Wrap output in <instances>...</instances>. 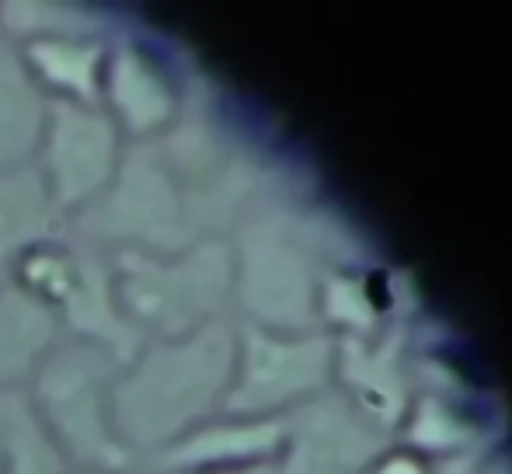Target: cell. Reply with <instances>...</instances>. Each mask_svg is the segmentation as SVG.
Here are the masks:
<instances>
[{
    "mask_svg": "<svg viewBox=\"0 0 512 474\" xmlns=\"http://www.w3.org/2000/svg\"><path fill=\"white\" fill-rule=\"evenodd\" d=\"M237 339L241 318L230 311L178 339L143 342L122 363L112 391L115 436L140 468L220 412L234 380Z\"/></svg>",
    "mask_w": 512,
    "mask_h": 474,
    "instance_id": "cell-1",
    "label": "cell"
},
{
    "mask_svg": "<svg viewBox=\"0 0 512 474\" xmlns=\"http://www.w3.org/2000/svg\"><path fill=\"white\" fill-rule=\"evenodd\" d=\"M14 46L46 102L98 105L108 35H39Z\"/></svg>",
    "mask_w": 512,
    "mask_h": 474,
    "instance_id": "cell-6",
    "label": "cell"
},
{
    "mask_svg": "<svg viewBox=\"0 0 512 474\" xmlns=\"http://www.w3.org/2000/svg\"><path fill=\"white\" fill-rule=\"evenodd\" d=\"M63 234H67V224L53 210L32 164L0 175V279L25 251Z\"/></svg>",
    "mask_w": 512,
    "mask_h": 474,
    "instance_id": "cell-9",
    "label": "cell"
},
{
    "mask_svg": "<svg viewBox=\"0 0 512 474\" xmlns=\"http://www.w3.org/2000/svg\"><path fill=\"white\" fill-rule=\"evenodd\" d=\"M63 335L56 311L28 297L11 279H0V391H25L28 380Z\"/></svg>",
    "mask_w": 512,
    "mask_h": 474,
    "instance_id": "cell-7",
    "label": "cell"
},
{
    "mask_svg": "<svg viewBox=\"0 0 512 474\" xmlns=\"http://www.w3.org/2000/svg\"><path fill=\"white\" fill-rule=\"evenodd\" d=\"M122 359L102 346L63 339L53 349L25 394L39 422L74 471H122L136 468L133 454L115 436L112 391Z\"/></svg>",
    "mask_w": 512,
    "mask_h": 474,
    "instance_id": "cell-3",
    "label": "cell"
},
{
    "mask_svg": "<svg viewBox=\"0 0 512 474\" xmlns=\"http://www.w3.org/2000/svg\"><path fill=\"white\" fill-rule=\"evenodd\" d=\"M70 474H150V471L136 464V468H122V471H70Z\"/></svg>",
    "mask_w": 512,
    "mask_h": 474,
    "instance_id": "cell-13",
    "label": "cell"
},
{
    "mask_svg": "<svg viewBox=\"0 0 512 474\" xmlns=\"http://www.w3.org/2000/svg\"><path fill=\"white\" fill-rule=\"evenodd\" d=\"M46 109V95L28 77L18 46L0 35V175H11L35 161Z\"/></svg>",
    "mask_w": 512,
    "mask_h": 474,
    "instance_id": "cell-8",
    "label": "cell"
},
{
    "mask_svg": "<svg viewBox=\"0 0 512 474\" xmlns=\"http://www.w3.org/2000/svg\"><path fill=\"white\" fill-rule=\"evenodd\" d=\"M108 283L122 321L140 342L189 335L234 311L230 231L168 255L112 251Z\"/></svg>",
    "mask_w": 512,
    "mask_h": 474,
    "instance_id": "cell-2",
    "label": "cell"
},
{
    "mask_svg": "<svg viewBox=\"0 0 512 474\" xmlns=\"http://www.w3.org/2000/svg\"><path fill=\"white\" fill-rule=\"evenodd\" d=\"M25 391H0V474H70Z\"/></svg>",
    "mask_w": 512,
    "mask_h": 474,
    "instance_id": "cell-10",
    "label": "cell"
},
{
    "mask_svg": "<svg viewBox=\"0 0 512 474\" xmlns=\"http://www.w3.org/2000/svg\"><path fill=\"white\" fill-rule=\"evenodd\" d=\"M192 74L196 63L178 60L171 49L122 28L108 35L98 109L115 122L126 143H150L182 116Z\"/></svg>",
    "mask_w": 512,
    "mask_h": 474,
    "instance_id": "cell-4",
    "label": "cell"
},
{
    "mask_svg": "<svg viewBox=\"0 0 512 474\" xmlns=\"http://www.w3.org/2000/svg\"><path fill=\"white\" fill-rule=\"evenodd\" d=\"M363 342V339H359ZM310 401V398H307ZM304 401V405H307ZM300 405V408H304ZM297 422V419H293ZM293 436V429H290ZM286 447H290V440H286ZM286 447L279 450L276 457H269V461H255V464H230V468H192V471H168V474H279L283 471V457H286Z\"/></svg>",
    "mask_w": 512,
    "mask_h": 474,
    "instance_id": "cell-12",
    "label": "cell"
},
{
    "mask_svg": "<svg viewBox=\"0 0 512 474\" xmlns=\"http://www.w3.org/2000/svg\"><path fill=\"white\" fill-rule=\"evenodd\" d=\"M112 35L115 18L98 7L56 4V0H0V35L11 42L39 35Z\"/></svg>",
    "mask_w": 512,
    "mask_h": 474,
    "instance_id": "cell-11",
    "label": "cell"
},
{
    "mask_svg": "<svg viewBox=\"0 0 512 474\" xmlns=\"http://www.w3.org/2000/svg\"><path fill=\"white\" fill-rule=\"evenodd\" d=\"M126 147V136L98 105L49 102L32 168L63 224L88 210L112 185Z\"/></svg>",
    "mask_w": 512,
    "mask_h": 474,
    "instance_id": "cell-5",
    "label": "cell"
}]
</instances>
